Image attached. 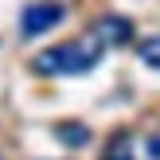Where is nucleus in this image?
Here are the masks:
<instances>
[{
    "instance_id": "obj_5",
    "label": "nucleus",
    "mask_w": 160,
    "mask_h": 160,
    "mask_svg": "<svg viewBox=\"0 0 160 160\" xmlns=\"http://www.w3.org/2000/svg\"><path fill=\"white\" fill-rule=\"evenodd\" d=\"M137 55H141V59H145L152 70H160V35H148V39H141Z\"/></svg>"
},
{
    "instance_id": "obj_3",
    "label": "nucleus",
    "mask_w": 160,
    "mask_h": 160,
    "mask_svg": "<svg viewBox=\"0 0 160 160\" xmlns=\"http://www.w3.org/2000/svg\"><path fill=\"white\" fill-rule=\"evenodd\" d=\"M94 35L106 47H125L133 39V23L125 20V16H102V20L94 23Z\"/></svg>"
},
{
    "instance_id": "obj_6",
    "label": "nucleus",
    "mask_w": 160,
    "mask_h": 160,
    "mask_svg": "<svg viewBox=\"0 0 160 160\" xmlns=\"http://www.w3.org/2000/svg\"><path fill=\"white\" fill-rule=\"evenodd\" d=\"M125 152H129V141H125V137H117V141L106 145V156H125Z\"/></svg>"
},
{
    "instance_id": "obj_4",
    "label": "nucleus",
    "mask_w": 160,
    "mask_h": 160,
    "mask_svg": "<svg viewBox=\"0 0 160 160\" xmlns=\"http://www.w3.org/2000/svg\"><path fill=\"white\" fill-rule=\"evenodd\" d=\"M55 133H59L62 145H74V148L90 141V129H86L82 121H59V125H55Z\"/></svg>"
},
{
    "instance_id": "obj_1",
    "label": "nucleus",
    "mask_w": 160,
    "mask_h": 160,
    "mask_svg": "<svg viewBox=\"0 0 160 160\" xmlns=\"http://www.w3.org/2000/svg\"><path fill=\"white\" fill-rule=\"evenodd\" d=\"M102 55H106V43H102L98 35H82V39H70V43H55L47 47V51H39L35 59H31V70L43 78H62V74H86V70H94L102 62Z\"/></svg>"
},
{
    "instance_id": "obj_2",
    "label": "nucleus",
    "mask_w": 160,
    "mask_h": 160,
    "mask_svg": "<svg viewBox=\"0 0 160 160\" xmlns=\"http://www.w3.org/2000/svg\"><path fill=\"white\" fill-rule=\"evenodd\" d=\"M62 16H67L62 4H55V0H35V4H28L20 12V35L23 39H39V35H47L51 28H59Z\"/></svg>"
},
{
    "instance_id": "obj_7",
    "label": "nucleus",
    "mask_w": 160,
    "mask_h": 160,
    "mask_svg": "<svg viewBox=\"0 0 160 160\" xmlns=\"http://www.w3.org/2000/svg\"><path fill=\"white\" fill-rule=\"evenodd\" d=\"M145 152H148V156H160V137L148 141V145H145Z\"/></svg>"
}]
</instances>
